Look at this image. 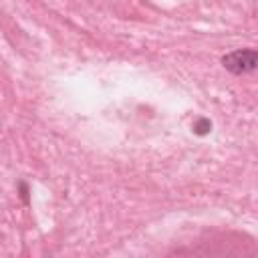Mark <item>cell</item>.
<instances>
[{
    "mask_svg": "<svg viewBox=\"0 0 258 258\" xmlns=\"http://www.w3.org/2000/svg\"><path fill=\"white\" fill-rule=\"evenodd\" d=\"M18 191H20V200H22V204L24 206H28L30 204V189H28V183L26 181H18Z\"/></svg>",
    "mask_w": 258,
    "mask_h": 258,
    "instance_id": "obj_3",
    "label": "cell"
},
{
    "mask_svg": "<svg viewBox=\"0 0 258 258\" xmlns=\"http://www.w3.org/2000/svg\"><path fill=\"white\" fill-rule=\"evenodd\" d=\"M222 64L232 75H246L258 67V52L254 48H238L222 56Z\"/></svg>",
    "mask_w": 258,
    "mask_h": 258,
    "instance_id": "obj_1",
    "label": "cell"
},
{
    "mask_svg": "<svg viewBox=\"0 0 258 258\" xmlns=\"http://www.w3.org/2000/svg\"><path fill=\"white\" fill-rule=\"evenodd\" d=\"M212 131V121L206 117H198L194 123V133L196 135H208Z\"/></svg>",
    "mask_w": 258,
    "mask_h": 258,
    "instance_id": "obj_2",
    "label": "cell"
}]
</instances>
